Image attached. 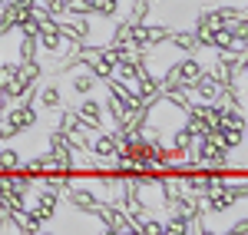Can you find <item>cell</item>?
<instances>
[{
    "mask_svg": "<svg viewBox=\"0 0 248 235\" xmlns=\"http://www.w3.org/2000/svg\"><path fill=\"white\" fill-rule=\"evenodd\" d=\"M83 66H86L96 79H103V83L113 77V63H106L103 57H86V63H83Z\"/></svg>",
    "mask_w": 248,
    "mask_h": 235,
    "instance_id": "cell-12",
    "label": "cell"
},
{
    "mask_svg": "<svg viewBox=\"0 0 248 235\" xmlns=\"http://www.w3.org/2000/svg\"><path fill=\"white\" fill-rule=\"evenodd\" d=\"M96 3L93 0H70L66 3V14H73V17H93Z\"/></svg>",
    "mask_w": 248,
    "mask_h": 235,
    "instance_id": "cell-16",
    "label": "cell"
},
{
    "mask_svg": "<svg viewBox=\"0 0 248 235\" xmlns=\"http://www.w3.org/2000/svg\"><path fill=\"white\" fill-rule=\"evenodd\" d=\"M0 3H7V0H0Z\"/></svg>",
    "mask_w": 248,
    "mask_h": 235,
    "instance_id": "cell-19",
    "label": "cell"
},
{
    "mask_svg": "<svg viewBox=\"0 0 248 235\" xmlns=\"http://www.w3.org/2000/svg\"><path fill=\"white\" fill-rule=\"evenodd\" d=\"M175 66H179V79H182V83H189V86L199 79V73L205 70V66L199 63V53H186L182 60H175Z\"/></svg>",
    "mask_w": 248,
    "mask_h": 235,
    "instance_id": "cell-8",
    "label": "cell"
},
{
    "mask_svg": "<svg viewBox=\"0 0 248 235\" xmlns=\"http://www.w3.org/2000/svg\"><path fill=\"white\" fill-rule=\"evenodd\" d=\"M37 93H40V106H43V110H60V106H63V93H60L57 83L43 86V90H37Z\"/></svg>",
    "mask_w": 248,
    "mask_h": 235,
    "instance_id": "cell-10",
    "label": "cell"
},
{
    "mask_svg": "<svg viewBox=\"0 0 248 235\" xmlns=\"http://www.w3.org/2000/svg\"><path fill=\"white\" fill-rule=\"evenodd\" d=\"M192 93L202 99V103H215V99H218V93H222V83H218V77H215L212 70H202V73H199V79L192 83Z\"/></svg>",
    "mask_w": 248,
    "mask_h": 235,
    "instance_id": "cell-4",
    "label": "cell"
},
{
    "mask_svg": "<svg viewBox=\"0 0 248 235\" xmlns=\"http://www.w3.org/2000/svg\"><path fill=\"white\" fill-rule=\"evenodd\" d=\"M169 33H172V27H166V23H153V27H146V40H149V47L169 43Z\"/></svg>",
    "mask_w": 248,
    "mask_h": 235,
    "instance_id": "cell-14",
    "label": "cell"
},
{
    "mask_svg": "<svg viewBox=\"0 0 248 235\" xmlns=\"http://www.w3.org/2000/svg\"><path fill=\"white\" fill-rule=\"evenodd\" d=\"M20 153L14 149V146H7V142H0V172H14V169H20Z\"/></svg>",
    "mask_w": 248,
    "mask_h": 235,
    "instance_id": "cell-11",
    "label": "cell"
},
{
    "mask_svg": "<svg viewBox=\"0 0 248 235\" xmlns=\"http://www.w3.org/2000/svg\"><path fill=\"white\" fill-rule=\"evenodd\" d=\"M63 199H66L77 212H83V216H93V209L99 205V192H96V189H90L86 182H83V186H79V182H73V186L63 192Z\"/></svg>",
    "mask_w": 248,
    "mask_h": 235,
    "instance_id": "cell-2",
    "label": "cell"
},
{
    "mask_svg": "<svg viewBox=\"0 0 248 235\" xmlns=\"http://www.w3.org/2000/svg\"><path fill=\"white\" fill-rule=\"evenodd\" d=\"M93 216L103 222V229L106 232H133V222H129V216H126V209L119 205V202H113V199H99V205L93 209Z\"/></svg>",
    "mask_w": 248,
    "mask_h": 235,
    "instance_id": "cell-1",
    "label": "cell"
},
{
    "mask_svg": "<svg viewBox=\"0 0 248 235\" xmlns=\"http://www.w3.org/2000/svg\"><path fill=\"white\" fill-rule=\"evenodd\" d=\"M90 153H93L96 159H113L116 153H119V129H113V133H99V136L90 142Z\"/></svg>",
    "mask_w": 248,
    "mask_h": 235,
    "instance_id": "cell-6",
    "label": "cell"
},
{
    "mask_svg": "<svg viewBox=\"0 0 248 235\" xmlns=\"http://www.w3.org/2000/svg\"><path fill=\"white\" fill-rule=\"evenodd\" d=\"M70 86H73V93H77V96H90V93H93V86H96V77L90 73V70H83V73H77V77L70 79Z\"/></svg>",
    "mask_w": 248,
    "mask_h": 235,
    "instance_id": "cell-13",
    "label": "cell"
},
{
    "mask_svg": "<svg viewBox=\"0 0 248 235\" xmlns=\"http://www.w3.org/2000/svg\"><path fill=\"white\" fill-rule=\"evenodd\" d=\"M60 129H63V133H70V136H79V139H90L86 136V133H90V129H86V126H83V123H79V116H77V110H63V113H60Z\"/></svg>",
    "mask_w": 248,
    "mask_h": 235,
    "instance_id": "cell-9",
    "label": "cell"
},
{
    "mask_svg": "<svg viewBox=\"0 0 248 235\" xmlns=\"http://www.w3.org/2000/svg\"><path fill=\"white\" fill-rule=\"evenodd\" d=\"M77 116H79V123H83L90 133H99V129H103V106H99L96 99H90V96L79 99Z\"/></svg>",
    "mask_w": 248,
    "mask_h": 235,
    "instance_id": "cell-5",
    "label": "cell"
},
{
    "mask_svg": "<svg viewBox=\"0 0 248 235\" xmlns=\"http://www.w3.org/2000/svg\"><path fill=\"white\" fill-rule=\"evenodd\" d=\"M229 232H235V235H238V232H248V219H238V222L232 225Z\"/></svg>",
    "mask_w": 248,
    "mask_h": 235,
    "instance_id": "cell-17",
    "label": "cell"
},
{
    "mask_svg": "<svg viewBox=\"0 0 248 235\" xmlns=\"http://www.w3.org/2000/svg\"><path fill=\"white\" fill-rule=\"evenodd\" d=\"M30 209L37 212L40 222H50V219L57 216V209H60V192L50 189V186H43L40 192H33V205H30Z\"/></svg>",
    "mask_w": 248,
    "mask_h": 235,
    "instance_id": "cell-3",
    "label": "cell"
},
{
    "mask_svg": "<svg viewBox=\"0 0 248 235\" xmlns=\"http://www.w3.org/2000/svg\"><path fill=\"white\" fill-rule=\"evenodd\" d=\"M149 10H153L149 0H133V3H129V20H133V23H146Z\"/></svg>",
    "mask_w": 248,
    "mask_h": 235,
    "instance_id": "cell-15",
    "label": "cell"
},
{
    "mask_svg": "<svg viewBox=\"0 0 248 235\" xmlns=\"http://www.w3.org/2000/svg\"><path fill=\"white\" fill-rule=\"evenodd\" d=\"M169 43L175 50H182V53H199V50H202V40H199V33H195L192 27L189 30H172Z\"/></svg>",
    "mask_w": 248,
    "mask_h": 235,
    "instance_id": "cell-7",
    "label": "cell"
},
{
    "mask_svg": "<svg viewBox=\"0 0 248 235\" xmlns=\"http://www.w3.org/2000/svg\"><path fill=\"white\" fill-rule=\"evenodd\" d=\"M242 10H245V17H248V7H242Z\"/></svg>",
    "mask_w": 248,
    "mask_h": 235,
    "instance_id": "cell-18",
    "label": "cell"
}]
</instances>
